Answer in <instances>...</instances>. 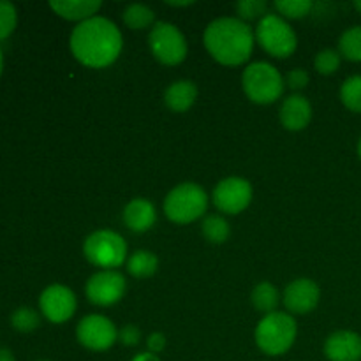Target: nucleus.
<instances>
[{
    "mask_svg": "<svg viewBox=\"0 0 361 361\" xmlns=\"http://www.w3.org/2000/svg\"><path fill=\"white\" fill-rule=\"evenodd\" d=\"M69 46L78 62L101 69L118 59L122 51V34L108 18L95 16L74 27Z\"/></svg>",
    "mask_w": 361,
    "mask_h": 361,
    "instance_id": "f257e3e1",
    "label": "nucleus"
},
{
    "mask_svg": "<svg viewBox=\"0 0 361 361\" xmlns=\"http://www.w3.org/2000/svg\"><path fill=\"white\" fill-rule=\"evenodd\" d=\"M204 48L222 66H240L252 55V28L240 18H219L207 27Z\"/></svg>",
    "mask_w": 361,
    "mask_h": 361,
    "instance_id": "f03ea898",
    "label": "nucleus"
},
{
    "mask_svg": "<svg viewBox=\"0 0 361 361\" xmlns=\"http://www.w3.org/2000/svg\"><path fill=\"white\" fill-rule=\"evenodd\" d=\"M296 334H298V328H296L295 317L275 310L259 321L254 337H256L257 348L264 355L281 356L293 348Z\"/></svg>",
    "mask_w": 361,
    "mask_h": 361,
    "instance_id": "7ed1b4c3",
    "label": "nucleus"
},
{
    "mask_svg": "<svg viewBox=\"0 0 361 361\" xmlns=\"http://www.w3.org/2000/svg\"><path fill=\"white\" fill-rule=\"evenodd\" d=\"M208 208V196L197 183L185 182L176 185L164 200L166 217L176 224H190L203 217Z\"/></svg>",
    "mask_w": 361,
    "mask_h": 361,
    "instance_id": "20e7f679",
    "label": "nucleus"
},
{
    "mask_svg": "<svg viewBox=\"0 0 361 361\" xmlns=\"http://www.w3.org/2000/svg\"><path fill=\"white\" fill-rule=\"evenodd\" d=\"M243 92L256 104H271L284 92V78L268 62H252L242 76Z\"/></svg>",
    "mask_w": 361,
    "mask_h": 361,
    "instance_id": "39448f33",
    "label": "nucleus"
},
{
    "mask_svg": "<svg viewBox=\"0 0 361 361\" xmlns=\"http://www.w3.org/2000/svg\"><path fill=\"white\" fill-rule=\"evenodd\" d=\"M83 254L94 267L113 270L126 263L127 243L118 233L111 229H99L87 236L83 243Z\"/></svg>",
    "mask_w": 361,
    "mask_h": 361,
    "instance_id": "423d86ee",
    "label": "nucleus"
},
{
    "mask_svg": "<svg viewBox=\"0 0 361 361\" xmlns=\"http://www.w3.org/2000/svg\"><path fill=\"white\" fill-rule=\"evenodd\" d=\"M254 37L264 51L277 59H288L298 46V37H296L295 30L279 14L268 13L263 20H259Z\"/></svg>",
    "mask_w": 361,
    "mask_h": 361,
    "instance_id": "0eeeda50",
    "label": "nucleus"
},
{
    "mask_svg": "<svg viewBox=\"0 0 361 361\" xmlns=\"http://www.w3.org/2000/svg\"><path fill=\"white\" fill-rule=\"evenodd\" d=\"M148 44L155 59L164 66H178L187 56L185 35L171 23L157 21L148 35Z\"/></svg>",
    "mask_w": 361,
    "mask_h": 361,
    "instance_id": "6e6552de",
    "label": "nucleus"
},
{
    "mask_svg": "<svg viewBox=\"0 0 361 361\" xmlns=\"http://www.w3.org/2000/svg\"><path fill=\"white\" fill-rule=\"evenodd\" d=\"M76 337L83 348L101 353L108 351L118 341V330L108 317L90 314L78 323Z\"/></svg>",
    "mask_w": 361,
    "mask_h": 361,
    "instance_id": "1a4fd4ad",
    "label": "nucleus"
},
{
    "mask_svg": "<svg viewBox=\"0 0 361 361\" xmlns=\"http://www.w3.org/2000/svg\"><path fill=\"white\" fill-rule=\"evenodd\" d=\"M126 279L116 270H101L88 279L85 286L88 302L99 307L115 305L126 295Z\"/></svg>",
    "mask_w": 361,
    "mask_h": 361,
    "instance_id": "9d476101",
    "label": "nucleus"
},
{
    "mask_svg": "<svg viewBox=\"0 0 361 361\" xmlns=\"http://www.w3.org/2000/svg\"><path fill=\"white\" fill-rule=\"evenodd\" d=\"M214 204L222 214L235 215L245 210L252 201V185L245 178L229 176L221 180L214 189Z\"/></svg>",
    "mask_w": 361,
    "mask_h": 361,
    "instance_id": "9b49d317",
    "label": "nucleus"
},
{
    "mask_svg": "<svg viewBox=\"0 0 361 361\" xmlns=\"http://www.w3.org/2000/svg\"><path fill=\"white\" fill-rule=\"evenodd\" d=\"M76 295L67 286L51 284L39 296L42 316L51 323L60 324L69 321L76 312Z\"/></svg>",
    "mask_w": 361,
    "mask_h": 361,
    "instance_id": "f8f14e48",
    "label": "nucleus"
},
{
    "mask_svg": "<svg viewBox=\"0 0 361 361\" xmlns=\"http://www.w3.org/2000/svg\"><path fill=\"white\" fill-rule=\"evenodd\" d=\"M319 286L310 279H296L284 291V305L293 314L312 312L319 303Z\"/></svg>",
    "mask_w": 361,
    "mask_h": 361,
    "instance_id": "ddd939ff",
    "label": "nucleus"
},
{
    "mask_svg": "<svg viewBox=\"0 0 361 361\" xmlns=\"http://www.w3.org/2000/svg\"><path fill=\"white\" fill-rule=\"evenodd\" d=\"M324 356L330 361H360L361 337L349 330L335 331L324 342Z\"/></svg>",
    "mask_w": 361,
    "mask_h": 361,
    "instance_id": "4468645a",
    "label": "nucleus"
},
{
    "mask_svg": "<svg viewBox=\"0 0 361 361\" xmlns=\"http://www.w3.org/2000/svg\"><path fill=\"white\" fill-rule=\"evenodd\" d=\"M312 120V106L300 94L289 95L281 106V122L288 130H302Z\"/></svg>",
    "mask_w": 361,
    "mask_h": 361,
    "instance_id": "2eb2a0df",
    "label": "nucleus"
},
{
    "mask_svg": "<svg viewBox=\"0 0 361 361\" xmlns=\"http://www.w3.org/2000/svg\"><path fill=\"white\" fill-rule=\"evenodd\" d=\"M157 221V212L154 203H150L145 197H136L129 201L123 208V222L127 228L134 233H145L152 228Z\"/></svg>",
    "mask_w": 361,
    "mask_h": 361,
    "instance_id": "dca6fc26",
    "label": "nucleus"
},
{
    "mask_svg": "<svg viewBox=\"0 0 361 361\" xmlns=\"http://www.w3.org/2000/svg\"><path fill=\"white\" fill-rule=\"evenodd\" d=\"M102 4L99 0H53L49 7L59 14L60 18L69 21H83L97 16Z\"/></svg>",
    "mask_w": 361,
    "mask_h": 361,
    "instance_id": "f3484780",
    "label": "nucleus"
},
{
    "mask_svg": "<svg viewBox=\"0 0 361 361\" xmlns=\"http://www.w3.org/2000/svg\"><path fill=\"white\" fill-rule=\"evenodd\" d=\"M197 99V87L189 80H178L168 87L164 94L166 106L175 113H185Z\"/></svg>",
    "mask_w": 361,
    "mask_h": 361,
    "instance_id": "a211bd4d",
    "label": "nucleus"
},
{
    "mask_svg": "<svg viewBox=\"0 0 361 361\" xmlns=\"http://www.w3.org/2000/svg\"><path fill=\"white\" fill-rule=\"evenodd\" d=\"M159 259L154 252L150 250H136L133 256L127 259V271L133 277L137 279H147L157 271Z\"/></svg>",
    "mask_w": 361,
    "mask_h": 361,
    "instance_id": "6ab92c4d",
    "label": "nucleus"
},
{
    "mask_svg": "<svg viewBox=\"0 0 361 361\" xmlns=\"http://www.w3.org/2000/svg\"><path fill=\"white\" fill-rule=\"evenodd\" d=\"M279 291L271 282H261L254 288L252 295H250V302L256 307V310L263 312L264 316L267 314L275 312L279 305Z\"/></svg>",
    "mask_w": 361,
    "mask_h": 361,
    "instance_id": "aec40b11",
    "label": "nucleus"
},
{
    "mask_svg": "<svg viewBox=\"0 0 361 361\" xmlns=\"http://www.w3.org/2000/svg\"><path fill=\"white\" fill-rule=\"evenodd\" d=\"M338 53L342 59L361 62V25L348 28L338 39Z\"/></svg>",
    "mask_w": 361,
    "mask_h": 361,
    "instance_id": "412c9836",
    "label": "nucleus"
},
{
    "mask_svg": "<svg viewBox=\"0 0 361 361\" xmlns=\"http://www.w3.org/2000/svg\"><path fill=\"white\" fill-rule=\"evenodd\" d=\"M155 13L145 4H130L123 11V23L133 30H143L150 25H155Z\"/></svg>",
    "mask_w": 361,
    "mask_h": 361,
    "instance_id": "4be33fe9",
    "label": "nucleus"
},
{
    "mask_svg": "<svg viewBox=\"0 0 361 361\" xmlns=\"http://www.w3.org/2000/svg\"><path fill=\"white\" fill-rule=\"evenodd\" d=\"M203 235L210 243H224L231 235L228 221L221 215H210L203 221Z\"/></svg>",
    "mask_w": 361,
    "mask_h": 361,
    "instance_id": "5701e85b",
    "label": "nucleus"
},
{
    "mask_svg": "<svg viewBox=\"0 0 361 361\" xmlns=\"http://www.w3.org/2000/svg\"><path fill=\"white\" fill-rule=\"evenodd\" d=\"M11 324H13L14 330L28 334L41 324V316L32 307H20L11 314Z\"/></svg>",
    "mask_w": 361,
    "mask_h": 361,
    "instance_id": "b1692460",
    "label": "nucleus"
},
{
    "mask_svg": "<svg viewBox=\"0 0 361 361\" xmlns=\"http://www.w3.org/2000/svg\"><path fill=\"white\" fill-rule=\"evenodd\" d=\"M341 99L345 108L361 113V76H351L342 83Z\"/></svg>",
    "mask_w": 361,
    "mask_h": 361,
    "instance_id": "393cba45",
    "label": "nucleus"
},
{
    "mask_svg": "<svg viewBox=\"0 0 361 361\" xmlns=\"http://www.w3.org/2000/svg\"><path fill=\"white\" fill-rule=\"evenodd\" d=\"M275 9L281 16L289 18V20H302L312 11V2L310 0H277Z\"/></svg>",
    "mask_w": 361,
    "mask_h": 361,
    "instance_id": "a878e982",
    "label": "nucleus"
},
{
    "mask_svg": "<svg viewBox=\"0 0 361 361\" xmlns=\"http://www.w3.org/2000/svg\"><path fill=\"white\" fill-rule=\"evenodd\" d=\"M235 9L242 21L263 20L268 14V4L264 0H242L236 2Z\"/></svg>",
    "mask_w": 361,
    "mask_h": 361,
    "instance_id": "bb28decb",
    "label": "nucleus"
},
{
    "mask_svg": "<svg viewBox=\"0 0 361 361\" xmlns=\"http://www.w3.org/2000/svg\"><path fill=\"white\" fill-rule=\"evenodd\" d=\"M342 56L341 53L335 51V49H323L316 55V60H314V66H316V71L323 76H330L335 71L341 67Z\"/></svg>",
    "mask_w": 361,
    "mask_h": 361,
    "instance_id": "cd10ccee",
    "label": "nucleus"
},
{
    "mask_svg": "<svg viewBox=\"0 0 361 361\" xmlns=\"http://www.w3.org/2000/svg\"><path fill=\"white\" fill-rule=\"evenodd\" d=\"M18 11L9 0H0V39L9 37L16 28Z\"/></svg>",
    "mask_w": 361,
    "mask_h": 361,
    "instance_id": "c85d7f7f",
    "label": "nucleus"
},
{
    "mask_svg": "<svg viewBox=\"0 0 361 361\" xmlns=\"http://www.w3.org/2000/svg\"><path fill=\"white\" fill-rule=\"evenodd\" d=\"M310 76L305 69H293L289 71V74L286 76V85H288L291 90H303V88L309 85Z\"/></svg>",
    "mask_w": 361,
    "mask_h": 361,
    "instance_id": "c756f323",
    "label": "nucleus"
},
{
    "mask_svg": "<svg viewBox=\"0 0 361 361\" xmlns=\"http://www.w3.org/2000/svg\"><path fill=\"white\" fill-rule=\"evenodd\" d=\"M118 341L122 342L123 345H127V348H134V345L140 344L141 341L140 328L134 326V324H126V326L118 331Z\"/></svg>",
    "mask_w": 361,
    "mask_h": 361,
    "instance_id": "7c9ffc66",
    "label": "nucleus"
},
{
    "mask_svg": "<svg viewBox=\"0 0 361 361\" xmlns=\"http://www.w3.org/2000/svg\"><path fill=\"white\" fill-rule=\"evenodd\" d=\"M147 348H148V353H154V355L164 351V348H166L164 334H159V331L152 334L150 337L147 338Z\"/></svg>",
    "mask_w": 361,
    "mask_h": 361,
    "instance_id": "2f4dec72",
    "label": "nucleus"
},
{
    "mask_svg": "<svg viewBox=\"0 0 361 361\" xmlns=\"http://www.w3.org/2000/svg\"><path fill=\"white\" fill-rule=\"evenodd\" d=\"M133 361H161V360H159V356L154 355V353H140V355L134 356Z\"/></svg>",
    "mask_w": 361,
    "mask_h": 361,
    "instance_id": "473e14b6",
    "label": "nucleus"
},
{
    "mask_svg": "<svg viewBox=\"0 0 361 361\" xmlns=\"http://www.w3.org/2000/svg\"><path fill=\"white\" fill-rule=\"evenodd\" d=\"M0 361H16L13 351L7 348H0Z\"/></svg>",
    "mask_w": 361,
    "mask_h": 361,
    "instance_id": "72a5a7b5",
    "label": "nucleus"
},
{
    "mask_svg": "<svg viewBox=\"0 0 361 361\" xmlns=\"http://www.w3.org/2000/svg\"><path fill=\"white\" fill-rule=\"evenodd\" d=\"M166 4H168V6H173V7H187V6H192V2H171V0H166Z\"/></svg>",
    "mask_w": 361,
    "mask_h": 361,
    "instance_id": "f704fd0d",
    "label": "nucleus"
},
{
    "mask_svg": "<svg viewBox=\"0 0 361 361\" xmlns=\"http://www.w3.org/2000/svg\"><path fill=\"white\" fill-rule=\"evenodd\" d=\"M2 66H4V55H2V48H0V73H2Z\"/></svg>",
    "mask_w": 361,
    "mask_h": 361,
    "instance_id": "c9c22d12",
    "label": "nucleus"
},
{
    "mask_svg": "<svg viewBox=\"0 0 361 361\" xmlns=\"http://www.w3.org/2000/svg\"><path fill=\"white\" fill-rule=\"evenodd\" d=\"M355 7L361 13V2H355Z\"/></svg>",
    "mask_w": 361,
    "mask_h": 361,
    "instance_id": "e433bc0d",
    "label": "nucleus"
},
{
    "mask_svg": "<svg viewBox=\"0 0 361 361\" xmlns=\"http://www.w3.org/2000/svg\"><path fill=\"white\" fill-rule=\"evenodd\" d=\"M358 155H360V159H361V137H360V143H358Z\"/></svg>",
    "mask_w": 361,
    "mask_h": 361,
    "instance_id": "4c0bfd02",
    "label": "nucleus"
},
{
    "mask_svg": "<svg viewBox=\"0 0 361 361\" xmlns=\"http://www.w3.org/2000/svg\"><path fill=\"white\" fill-rule=\"evenodd\" d=\"M39 361H48V360H39Z\"/></svg>",
    "mask_w": 361,
    "mask_h": 361,
    "instance_id": "58836bf2",
    "label": "nucleus"
}]
</instances>
